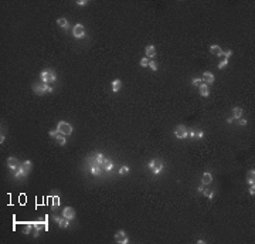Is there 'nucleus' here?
<instances>
[{
    "label": "nucleus",
    "instance_id": "obj_1",
    "mask_svg": "<svg viewBox=\"0 0 255 244\" xmlns=\"http://www.w3.org/2000/svg\"><path fill=\"white\" fill-rule=\"evenodd\" d=\"M33 91H34V94H37V95H44L45 92H53V88L48 85V84H33Z\"/></svg>",
    "mask_w": 255,
    "mask_h": 244
},
{
    "label": "nucleus",
    "instance_id": "obj_2",
    "mask_svg": "<svg viewBox=\"0 0 255 244\" xmlns=\"http://www.w3.org/2000/svg\"><path fill=\"white\" fill-rule=\"evenodd\" d=\"M57 131L61 133V135H64V136H67V135H71L72 133V126L68 123V122L65 121H60L58 122V125H57Z\"/></svg>",
    "mask_w": 255,
    "mask_h": 244
},
{
    "label": "nucleus",
    "instance_id": "obj_3",
    "mask_svg": "<svg viewBox=\"0 0 255 244\" xmlns=\"http://www.w3.org/2000/svg\"><path fill=\"white\" fill-rule=\"evenodd\" d=\"M40 77H41V81L44 84H48V82H54L57 79V74L54 73L53 70H44L40 74Z\"/></svg>",
    "mask_w": 255,
    "mask_h": 244
},
{
    "label": "nucleus",
    "instance_id": "obj_4",
    "mask_svg": "<svg viewBox=\"0 0 255 244\" xmlns=\"http://www.w3.org/2000/svg\"><path fill=\"white\" fill-rule=\"evenodd\" d=\"M149 167H150V170H152L155 175H159L160 172L163 170L164 165H163V162H162L160 159H153V160L149 162Z\"/></svg>",
    "mask_w": 255,
    "mask_h": 244
},
{
    "label": "nucleus",
    "instance_id": "obj_5",
    "mask_svg": "<svg viewBox=\"0 0 255 244\" xmlns=\"http://www.w3.org/2000/svg\"><path fill=\"white\" fill-rule=\"evenodd\" d=\"M174 135L177 139H184L189 136V129L184 126V125H177L176 129H174Z\"/></svg>",
    "mask_w": 255,
    "mask_h": 244
},
{
    "label": "nucleus",
    "instance_id": "obj_6",
    "mask_svg": "<svg viewBox=\"0 0 255 244\" xmlns=\"http://www.w3.org/2000/svg\"><path fill=\"white\" fill-rule=\"evenodd\" d=\"M115 241L119 244H128L129 243V237L126 236V233H125L123 230H119V231H116V234H115Z\"/></svg>",
    "mask_w": 255,
    "mask_h": 244
},
{
    "label": "nucleus",
    "instance_id": "obj_7",
    "mask_svg": "<svg viewBox=\"0 0 255 244\" xmlns=\"http://www.w3.org/2000/svg\"><path fill=\"white\" fill-rule=\"evenodd\" d=\"M72 34H74V37H77V38H82V37H85V27L82 26V24H75L74 29H72Z\"/></svg>",
    "mask_w": 255,
    "mask_h": 244
},
{
    "label": "nucleus",
    "instance_id": "obj_8",
    "mask_svg": "<svg viewBox=\"0 0 255 244\" xmlns=\"http://www.w3.org/2000/svg\"><path fill=\"white\" fill-rule=\"evenodd\" d=\"M63 217L68 219L70 222H71V220H74V219H75V210L71 207V206L64 207V209H63Z\"/></svg>",
    "mask_w": 255,
    "mask_h": 244
},
{
    "label": "nucleus",
    "instance_id": "obj_9",
    "mask_svg": "<svg viewBox=\"0 0 255 244\" xmlns=\"http://www.w3.org/2000/svg\"><path fill=\"white\" fill-rule=\"evenodd\" d=\"M53 219H54V222L57 223V224H58L61 229H67V227L70 226V220H68V219H65V217H58V216H55V214H54Z\"/></svg>",
    "mask_w": 255,
    "mask_h": 244
},
{
    "label": "nucleus",
    "instance_id": "obj_10",
    "mask_svg": "<svg viewBox=\"0 0 255 244\" xmlns=\"http://www.w3.org/2000/svg\"><path fill=\"white\" fill-rule=\"evenodd\" d=\"M19 166H20V162H19L14 156H10V158L7 159V167H9V169H11V170H17Z\"/></svg>",
    "mask_w": 255,
    "mask_h": 244
},
{
    "label": "nucleus",
    "instance_id": "obj_11",
    "mask_svg": "<svg viewBox=\"0 0 255 244\" xmlns=\"http://www.w3.org/2000/svg\"><path fill=\"white\" fill-rule=\"evenodd\" d=\"M203 82L204 84H207V85H210V84H212L214 81H215V78H214V75H212V73H208V71H206V73H203Z\"/></svg>",
    "mask_w": 255,
    "mask_h": 244
},
{
    "label": "nucleus",
    "instance_id": "obj_12",
    "mask_svg": "<svg viewBox=\"0 0 255 244\" xmlns=\"http://www.w3.org/2000/svg\"><path fill=\"white\" fill-rule=\"evenodd\" d=\"M145 54H146L148 58H153V57L156 56V48H155V45H152V44L146 45V48H145Z\"/></svg>",
    "mask_w": 255,
    "mask_h": 244
},
{
    "label": "nucleus",
    "instance_id": "obj_13",
    "mask_svg": "<svg viewBox=\"0 0 255 244\" xmlns=\"http://www.w3.org/2000/svg\"><path fill=\"white\" fill-rule=\"evenodd\" d=\"M27 173H29V170H27L26 167L23 166V163H21L20 166H19V169H17V170H14V178H21V176H27Z\"/></svg>",
    "mask_w": 255,
    "mask_h": 244
},
{
    "label": "nucleus",
    "instance_id": "obj_14",
    "mask_svg": "<svg viewBox=\"0 0 255 244\" xmlns=\"http://www.w3.org/2000/svg\"><path fill=\"white\" fill-rule=\"evenodd\" d=\"M211 182H212V175H211V173H208V172L203 173V176H201V183L204 185V186L210 185Z\"/></svg>",
    "mask_w": 255,
    "mask_h": 244
},
{
    "label": "nucleus",
    "instance_id": "obj_15",
    "mask_svg": "<svg viewBox=\"0 0 255 244\" xmlns=\"http://www.w3.org/2000/svg\"><path fill=\"white\" fill-rule=\"evenodd\" d=\"M210 53H211V54H214V56L221 57V56H223L224 51L221 50V47H220V45L214 44V45H211V47H210Z\"/></svg>",
    "mask_w": 255,
    "mask_h": 244
},
{
    "label": "nucleus",
    "instance_id": "obj_16",
    "mask_svg": "<svg viewBox=\"0 0 255 244\" xmlns=\"http://www.w3.org/2000/svg\"><path fill=\"white\" fill-rule=\"evenodd\" d=\"M199 88H200V95H201V97H208V95H210V89H208V85H207V84L203 82V84H200Z\"/></svg>",
    "mask_w": 255,
    "mask_h": 244
},
{
    "label": "nucleus",
    "instance_id": "obj_17",
    "mask_svg": "<svg viewBox=\"0 0 255 244\" xmlns=\"http://www.w3.org/2000/svg\"><path fill=\"white\" fill-rule=\"evenodd\" d=\"M247 182H248V185H254V183H255V172H254V169L248 170V173H247Z\"/></svg>",
    "mask_w": 255,
    "mask_h": 244
},
{
    "label": "nucleus",
    "instance_id": "obj_18",
    "mask_svg": "<svg viewBox=\"0 0 255 244\" xmlns=\"http://www.w3.org/2000/svg\"><path fill=\"white\" fill-rule=\"evenodd\" d=\"M33 224H34L36 231H41V230H47V229H48V226L42 222H36V223H33Z\"/></svg>",
    "mask_w": 255,
    "mask_h": 244
},
{
    "label": "nucleus",
    "instance_id": "obj_19",
    "mask_svg": "<svg viewBox=\"0 0 255 244\" xmlns=\"http://www.w3.org/2000/svg\"><path fill=\"white\" fill-rule=\"evenodd\" d=\"M101 172H102V166H99V165H96V163H94V165L91 166V173H92L94 176H99Z\"/></svg>",
    "mask_w": 255,
    "mask_h": 244
},
{
    "label": "nucleus",
    "instance_id": "obj_20",
    "mask_svg": "<svg viewBox=\"0 0 255 244\" xmlns=\"http://www.w3.org/2000/svg\"><path fill=\"white\" fill-rule=\"evenodd\" d=\"M233 118L234 119H240V118H242V109L240 108V107H235L233 109Z\"/></svg>",
    "mask_w": 255,
    "mask_h": 244
},
{
    "label": "nucleus",
    "instance_id": "obj_21",
    "mask_svg": "<svg viewBox=\"0 0 255 244\" xmlns=\"http://www.w3.org/2000/svg\"><path fill=\"white\" fill-rule=\"evenodd\" d=\"M112 167H114V163H112V160H109V159H105V160H104V163H102V169H105L106 172H111V170H112Z\"/></svg>",
    "mask_w": 255,
    "mask_h": 244
},
{
    "label": "nucleus",
    "instance_id": "obj_22",
    "mask_svg": "<svg viewBox=\"0 0 255 244\" xmlns=\"http://www.w3.org/2000/svg\"><path fill=\"white\" fill-rule=\"evenodd\" d=\"M57 24H58L60 27L65 29V30H67V29L70 27V24H68V20H67V19H64V17H60V19L57 20Z\"/></svg>",
    "mask_w": 255,
    "mask_h": 244
},
{
    "label": "nucleus",
    "instance_id": "obj_23",
    "mask_svg": "<svg viewBox=\"0 0 255 244\" xmlns=\"http://www.w3.org/2000/svg\"><path fill=\"white\" fill-rule=\"evenodd\" d=\"M121 87H122L121 79H114V81H112V91H114V92H118V91L121 89Z\"/></svg>",
    "mask_w": 255,
    "mask_h": 244
},
{
    "label": "nucleus",
    "instance_id": "obj_24",
    "mask_svg": "<svg viewBox=\"0 0 255 244\" xmlns=\"http://www.w3.org/2000/svg\"><path fill=\"white\" fill-rule=\"evenodd\" d=\"M55 141H57V144L60 145V146H64V145L67 144V141H65V136H64V135H61V133H58V135H57Z\"/></svg>",
    "mask_w": 255,
    "mask_h": 244
},
{
    "label": "nucleus",
    "instance_id": "obj_25",
    "mask_svg": "<svg viewBox=\"0 0 255 244\" xmlns=\"http://www.w3.org/2000/svg\"><path fill=\"white\" fill-rule=\"evenodd\" d=\"M104 160H105V158H104V155H102V153H96V155H95V163H96V165L102 166Z\"/></svg>",
    "mask_w": 255,
    "mask_h": 244
},
{
    "label": "nucleus",
    "instance_id": "obj_26",
    "mask_svg": "<svg viewBox=\"0 0 255 244\" xmlns=\"http://www.w3.org/2000/svg\"><path fill=\"white\" fill-rule=\"evenodd\" d=\"M203 195H204L206 197H208V199H212V197H214V192H212V190H208V189H204Z\"/></svg>",
    "mask_w": 255,
    "mask_h": 244
},
{
    "label": "nucleus",
    "instance_id": "obj_27",
    "mask_svg": "<svg viewBox=\"0 0 255 244\" xmlns=\"http://www.w3.org/2000/svg\"><path fill=\"white\" fill-rule=\"evenodd\" d=\"M33 226H34L33 223H27V224H26V227L23 229V233H24V234H30V231H31V227H33Z\"/></svg>",
    "mask_w": 255,
    "mask_h": 244
},
{
    "label": "nucleus",
    "instance_id": "obj_28",
    "mask_svg": "<svg viewBox=\"0 0 255 244\" xmlns=\"http://www.w3.org/2000/svg\"><path fill=\"white\" fill-rule=\"evenodd\" d=\"M60 204H61V201H60V197H58V196H55V197L53 199V210H55V209H57Z\"/></svg>",
    "mask_w": 255,
    "mask_h": 244
},
{
    "label": "nucleus",
    "instance_id": "obj_29",
    "mask_svg": "<svg viewBox=\"0 0 255 244\" xmlns=\"http://www.w3.org/2000/svg\"><path fill=\"white\" fill-rule=\"evenodd\" d=\"M149 63H150V60H149L148 57H143V58L140 60V66L142 67H149Z\"/></svg>",
    "mask_w": 255,
    "mask_h": 244
},
{
    "label": "nucleus",
    "instance_id": "obj_30",
    "mask_svg": "<svg viewBox=\"0 0 255 244\" xmlns=\"http://www.w3.org/2000/svg\"><path fill=\"white\" fill-rule=\"evenodd\" d=\"M191 84H193L194 87H200V84H203V79L201 78H194V79L191 81Z\"/></svg>",
    "mask_w": 255,
    "mask_h": 244
},
{
    "label": "nucleus",
    "instance_id": "obj_31",
    "mask_svg": "<svg viewBox=\"0 0 255 244\" xmlns=\"http://www.w3.org/2000/svg\"><path fill=\"white\" fill-rule=\"evenodd\" d=\"M23 166H24V167H26V169H27V170H29V172H30V170H31L33 163H31V162H30V160H26V162H23Z\"/></svg>",
    "mask_w": 255,
    "mask_h": 244
},
{
    "label": "nucleus",
    "instance_id": "obj_32",
    "mask_svg": "<svg viewBox=\"0 0 255 244\" xmlns=\"http://www.w3.org/2000/svg\"><path fill=\"white\" fill-rule=\"evenodd\" d=\"M126 173H129V167L128 166H122L119 169V175H126Z\"/></svg>",
    "mask_w": 255,
    "mask_h": 244
},
{
    "label": "nucleus",
    "instance_id": "obj_33",
    "mask_svg": "<svg viewBox=\"0 0 255 244\" xmlns=\"http://www.w3.org/2000/svg\"><path fill=\"white\" fill-rule=\"evenodd\" d=\"M149 67H150L153 71H157V64H156V61H150V63H149Z\"/></svg>",
    "mask_w": 255,
    "mask_h": 244
},
{
    "label": "nucleus",
    "instance_id": "obj_34",
    "mask_svg": "<svg viewBox=\"0 0 255 244\" xmlns=\"http://www.w3.org/2000/svg\"><path fill=\"white\" fill-rule=\"evenodd\" d=\"M227 64H228V60H227V58H224L223 61H221V63L218 64V68H224V67L227 66Z\"/></svg>",
    "mask_w": 255,
    "mask_h": 244
},
{
    "label": "nucleus",
    "instance_id": "obj_35",
    "mask_svg": "<svg viewBox=\"0 0 255 244\" xmlns=\"http://www.w3.org/2000/svg\"><path fill=\"white\" fill-rule=\"evenodd\" d=\"M194 133H196V136H197V138H203V136H204V132H203L201 129H199V131H194Z\"/></svg>",
    "mask_w": 255,
    "mask_h": 244
},
{
    "label": "nucleus",
    "instance_id": "obj_36",
    "mask_svg": "<svg viewBox=\"0 0 255 244\" xmlns=\"http://www.w3.org/2000/svg\"><path fill=\"white\" fill-rule=\"evenodd\" d=\"M77 4H78V6H86L88 1H86V0H77Z\"/></svg>",
    "mask_w": 255,
    "mask_h": 244
},
{
    "label": "nucleus",
    "instance_id": "obj_37",
    "mask_svg": "<svg viewBox=\"0 0 255 244\" xmlns=\"http://www.w3.org/2000/svg\"><path fill=\"white\" fill-rule=\"evenodd\" d=\"M58 131H57V129H55V131H50V136H51V138H54V139H55V138H57V135H58Z\"/></svg>",
    "mask_w": 255,
    "mask_h": 244
},
{
    "label": "nucleus",
    "instance_id": "obj_38",
    "mask_svg": "<svg viewBox=\"0 0 255 244\" xmlns=\"http://www.w3.org/2000/svg\"><path fill=\"white\" fill-rule=\"evenodd\" d=\"M231 54H233V51H231V50H228V51L223 53V56H225V58H227V60H228V58L231 57Z\"/></svg>",
    "mask_w": 255,
    "mask_h": 244
},
{
    "label": "nucleus",
    "instance_id": "obj_39",
    "mask_svg": "<svg viewBox=\"0 0 255 244\" xmlns=\"http://www.w3.org/2000/svg\"><path fill=\"white\" fill-rule=\"evenodd\" d=\"M249 195H251V196H254L255 195V186L254 185H251V188H249Z\"/></svg>",
    "mask_w": 255,
    "mask_h": 244
},
{
    "label": "nucleus",
    "instance_id": "obj_40",
    "mask_svg": "<svg viewBox=\"0 0 255 244\" xmlns=\"http://www.w3.org/2000/svg\"><path fill=\"white\" fill-rule=\"evenodd\" d=\"M238 121H240V125H242V126H244V125H247V119H245V118H240Z\"/></svg>",
    "mask_w": 255,
    "mask_h": 244
},
{
    "label": "nucleus",
    "instance_id": "obj_41",
    "mask_svg": "<svg viewBox=\"0 0 255 244\" xmlns=\"http://www.w3.org/2000/svg\"><path fill=\"white\" fill-rule=\"evenodd\" d=\"M189 136H190V138H196V133H194V129H190V131H189Z\"/></svg>",
    "mask_w": 255,
    "mask_h": 244
},
{
    "label": "nucleus",
    "instance_id": "obj_42",
    "mask_svg": "<svg viewBox=\"0 0 255 244\" xmlns=\"http://www.w3.org/2000/svg\"><path fill=\"white\" fill-rule=\"evenodd\" d=\"M204 189H206V186H204V185H200V186H199V192H200V193H203V192H204Z\"/></svg>",
    "mask_w": 255,
    "mask_h": 244
},
{
    "label": "nucleus",
    "instance_id": "obj_43",
    "mask_svg": "<svg viewBox=\"0 0 255 244\" xmlns=\"http://www.w3.org/2000/svg\"><path fill=\"white\" fill-rule=\"evenodd\" d=\"M233 121H234V118H233V116H231V118H228V119H227V122H228V123H231V122H233Z\"/></svg>",
    "mask_w": 255,
    "mask_h": 244
}]
</instances>
